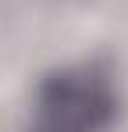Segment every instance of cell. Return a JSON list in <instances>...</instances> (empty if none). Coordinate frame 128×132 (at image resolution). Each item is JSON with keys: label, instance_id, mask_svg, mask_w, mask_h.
Segmentation results:
<instances>
[{"label": "cell", "instance_id": "obj_1", "mask_svg": "<svg viewBox=\"0 0 128 132\" xmlns=\"http://www.w3.org/2000/svg\"><path fill=\"white\" fill-rule=\"evenodd\" d=\"M117 118V89L100 64H71L43 79L29 132H107Z\"/></svg>", "mask_w": 128, "mask_h": 132}]
</instances>
